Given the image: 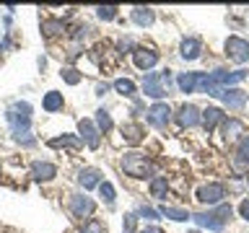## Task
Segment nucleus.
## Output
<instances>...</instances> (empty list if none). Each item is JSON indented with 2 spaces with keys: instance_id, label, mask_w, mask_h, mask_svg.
Returning a JSON list of instances; mask_svg holds the SVG:
<instances>
[{
  "instance_id": "f257e3e1",
  "label": "nucleus",
  "mask_w": 249,
  "mask_h": 233,
  "mask_svg": "<svg viewBox=\"0 0 249 233\" xmlns=\"http://www.w3.org/2000/svg\"><path fill=\"white\" fill-rule=\"evenodd\" d=\"M5 119L8 124H11V130H13V137L18 140V143L23 145H31L34 143V137H31V106L26 104V101H13L11 106H8V112H5Z\"/></svg>"
},
{
  "instance_id": "393cba45",
  "label": "nucleus",
  "mask_w": 249,
  "mask_h": 233,
  "mask_svg": "<svg viewBox=\"0 0 249 233\" xmlns=\"http://www.w3.org/2000/svg\"><path fill=\"white\" fill-rule=\"evenodd\" d=\"M122 135L130 145H138L140 140H143V130H140L138 124H122Z\"/></svg>"
},
{
  "instance_id": "b1692460",
  "label": "nucleus",
  "mask_w": 249,
  "mask_h": 233,
  "mask_svg": "<svg viewBox=\"0 0 249 233\" xmlns=\"http://www.w3.org/2000/svg\"><path fill=\"white\" fill-rule=\"evenodd\" d=\"M81 143H83V140L75 137V135H62V137H52V140H50L52 148H73V150H78V148H81Z\"/></svg>"
},
{
  "instance_id": "f3484780",
  "label": "nucleus",
  "mask_w": 249,
  "mask_h": 233,
  "mask_svg": "<svg viewBox=\"0 0 249 233\" xmlns=\"http://www.w3.org/2000/svg\"><path fill=\"white\" fill-rule=\"evenodd\" d=\"M179 54H182V60H197L200 54H202V44H200V39H184L182 47H179Z\"/></svg>"
},
{
  "instance_id": "58836bf2",
  "label": "nucleus",
  "mask_w": 249,
  "mask_h": 233,
  "mask_svg": "<svg viewBox=\"0 0 249 233\" xmlns=\"http://www.w3.org/2000/svg\"><path fill=\"white\" fill-rule=\"evenodd\" d=\"M247 186H249V174H247Z\"/></svg>"
},
{
  "instance_id": "5701e85b",
  "label": "nucleus",
  "mask_w": 249,
  "mask_h": 233,
  "mask_svg": "<svg viewBox=\"0 0 249 233\" xmlns=\"http://www.w3.org/2000/svg\"><path fill=\"white\" fill-rule=\"evenodd\" d=\"M132 21H135L138 26H151L156 21V13L151 8H132Z\"/></svg>"
},
{
  "instance_id": "a878e982",
  "label": "nucleus",
  "mask_w": 249,
  "mask_h": 233,
  "mask_svg": "<svg viewBox=\"0 0 249 233\" xmlns=\"http://www.w3.org/2000/svg\"><path fill=\"white\" fill-rule=\"evenodd\" d=\"M62 29H65V23H62L60 18H47V21H42V31H44V36H47V39L57 36Z\"/></svg>"
},
{
  "instance_id": "a211bd4d",
  "label": "nucleus",
  "mask_w": 249,
  "mask_h": 233,
  "mask_svg": "<svg viewBox=\"0 0 249 233\" xmlns=\"http://www.w3.org/2000/svg\"><path fill=\"white\" fill-rule=\"evenodd\" d=\"M148 189H151V197H153V200L163 202V200H166V194H169V182H166V176H153L151 184H148Z\"/></svg>"
},
{
  "instance_id": "4be33fe9",
  "label": "nucleus",
  "mask_w": 249,
  "mask_h": 233,
  "mask_svg": "<svg viewBox=\"0 0 249 233\" xmlns=\"http://www.w3.org/2000/svg\"><path fill=\"white\" fill-rule=\"evenodd\" d=\"M223 135L226 137H239V135H247V127H244V122H241V119H233V116H231V119L229 122H223Z\"/></svg>"
},
{
  "instance_id": "cd10ccee",
  "label": "nucleus",
  "mask_w": 249,
  "mask_h": 233,
  "mask_svg": "<svg viewBox=\"0 0 249 233\" xmlns=\"http://www.w3.org/2000/svg\"><path fill=\"white\" fill-rule=\"evenodd\" d=\"M99 197H101L104 205H114V186L109 182H101L99 184Z\"/></svg>"
},
{
  "instance_id": "4468645a",
  "label": "nucleus",
  "mask_w": 249,
  "mask_h": 233,
  "mask_svg": "<svg viewBox=\"0 0 249 233\" xmlns=\"http://www.w3.org/2000/svg\"><path fill=\"white\" fill-rule=\"evenodd\" d=\"M223 104L229 106V109H233V112H239V109H244V104H247V93L241 91V88H223Z\"/></svg>"
},
{
  "instance_id": "bb28decb",
  "label": "nucleus",
  "mask_w": 249,
  "mask_h": 233,
  "mask_svg": "<svg viewBox=\"0 0 249 233\" xmlns=\"http://www.w3.org/2000/svg\"><path fill=\"white\" fill-rule=\"evenodd\" d=\"M114 91L122 93V96H135V83L130 78H117L114 81Z\"/></svg>"
},
{
  "instance_id": "dca6fc26",
  "label": "nucleus",
  "mask_w": 249,
  "mask_h": 233,
  "mask_svg": "<svg viewBox=\"0 0 249 233\" xmlns=\"http://www.w3.org/2000/svg\"><path fill=\"white\" fill-rule=\"evenodd\" d=\"M200 122H202V127H205V130L210 132V130H215L218 124L223 122V112H221L218 106H208L205 112L200 114Z\"/></svg>"
},
{
  "instance_id": "c85d7f7f",
  "label": "nucleus",
  "mask_w": 249,
  "mask_h": 233,
  "mask_svg": "<svg viewBox=\"0 0 249 233\" xmlns=\"http://www.w3.org/2000/svg\"><path fill=\"white\" fill-rule=\"evenodd\" d=\"M96 127H99V132H109V130H112V116H109L107 109H99V112H96Z\"/></svg>"
},
{
  "instance_id": "1a4fd4ad",
  "label": "nucleus",
  "mask_w": 249,
  "mask_h": 233,
  "mask_svg": "<svg viewBox=\"0 0 249 233\" xmlns=\"http://www.w3.org/2000/svg\"><path fill=\"white\" fill-rule=\"evenodd\" d=\"M78 130H81V140L91 148V150H96V148L101 145V132L91 119H81L78 122Z\"/></svg>"
},
{
  "instance_id": "2f4dec72",
  "label": "nucleus",
  "mask_w": 249,
  "mask_h": 233,
  "mask_svg": "<svg viewBox=\"0 0 249 233\" xmlns=\"http://www.w3.org/2000/svg\"><path fill=\"white\" fill-rule=\"evenodd\" d=\"M236 158H241L244 163H249V135H244L239 140V150H236Z\"/></svg>"
},
{
  "instance_id": "f03ea898",
  "label": "nucleus",
  "mask_w": 249,
  "mask_h": 233,
  "mask_svg": "<svg viewBox=\"0 0 249 233\" xmlns=\"http://www.w3.org/2000/svg\"><path fill=\"white\" fill-rule=\"evenodd\" d=\"M229 217H231V207L229 205H218L215 210L192 215L190 220H195L200 228H208V231H223V225L229 223Z\"/></svg>"
},
{
  "instance_id": "e433bc0d",
  "label": "nucleus",
  "mask_w": 249,
  "mask_h": 233,
  "mask_svg": "<svg viewBox=\"0 0 249 233\" xmlns=\"http://www.w3.org/2000/svg\"><path fill=\"white\" fill-rule=\"evenodd\" d=\"M140 233H163V231H161V228H156V225H148V228H143Z\"/></svg>"
},
{
  "instance_id": "aec40b11",
  "label": "nucleus",
  "mask_w": 249,
  "mask_h": 233,
  "mask_svg": "<svg viewBox=\"0 0 249 233\" xmlns=\"http://www.w3.org/2000/svg\"><path fill=\"white\" fill-rule=\"evenodd\" d=\"M197 78H200V73H179V78H177L179 91H182V93H192L195 88H197Z\"/></svg>"
},
{
  "instance_id": "6ab92c4d",
  "label": "nucleus",
  "mask_w": 249,
  "mask_h": 233,
  "mask_svg": "<svg viewBox=\"0 0 249 233\" xmlns=\"http://www.w3.org/2000/svg\"><path fill=\"white\" fill-rule=\"evenodd\" d=\"M42 106H44V112H50V114L62 112V106H65V99H62L60 91H50V93H47V96L42 99Z\"/></svg>"
},
{
  "instance_id": "4c0bfd02",
  "label": "nucleus",
  "mask_w": 249,
  "mask_h": 233,
  "mask_svg": "<svg viewBox=\"0 0 249 233\" xmlns=\"http://www.w3.org/2000/svg\"><path fill=\"white\" fill-rule=\"evenodd\" d=\"M109 91V85L104 83V85H96V96H104V93Z\"/></svg>"
},
{
  "instance_id": "9b49d317",
  "label": "nucleus",
  "mask_w": 249,
  "mask_h": 233,
  "mask_svg": "<svg viewBox=\"0 0 249 233\" xmlns=\"http://www.w3.org/2000/svg\"><path fill=\"white\" fill-rule=\"evenodd\" d=\"M132 60H135V65H138L140 70H151L156 62H159V52H153L151 47H135Z\"/></svg>"
},
{
  "instance_id": "0eeeda50",
  "label": "nucleus",
  "mask_w": 249,
  "mask_h": 233,
  "mask_svg": "<svg viewBox=\"0 0 249 233\" xmlns=\"http://www.w3.org/2000/svg\"><path fill=\"white\" fill-rule=\"evenodd\" d=\"M210 75V83H215L218 88H231L233 83H241L247 78V70H233V73H229V70H213Z\"/></svg>"
},
{
  "instance_id": "39448f33",
  "label": "nucleus",
  "mask_w": 249,
  "mask_h": 233,
  "mask_svg": "<svg viewBox=\"0 0 249 233\" xmlns=\"http://www.w3.org/2000/svg\"><path fill=\"white\" fill-rule=\"evenodd\" d=\"M223 197H226V186L223 184H215V182L202 184L200 189H197V200L202 202V205H221Z\"/></svg>"
},
{
  "instance_id": "6e6552de",
  "label": "nucleus",
  "mask_w": 249,
  "mask_h": 233,
  "mask_svg": "<svg viewBox=\"0 0 249 233\" xmlns=\"http://www.w3.org/2000/svg\"><path fill=\"white\" fill-rule=\"evenodd\" d=\"M148 122L153 124L156 130H166V124H169V119H171V109H169V104H153L151 109H148Z\"/></svg>"
},
{
  "instance_id": "2eb2a0df",
  "label": "nucleus",
  "mask_w": 249,
  "mask_h": 233,
  "mask_svg": "<svg viewBox=\"0 0 249 233\" xmlns=\"http://www.w3.org/2000/svg\"><path fill=\"white\" fill-rule=\"evenodd\" d=\"M78 184H81L83 189H93V186H99L101 184V171L91 168V166L81 168V174H78Z\"/></svg>"
},
{
  "instance_id": "c9c22d12",
  "label": "nucleus",
  "mask_w": 249,
  "mask_h": 233,
  "mask_svg": "<svg viewBox=\"0 0 249 233\" xmlns=\"http://www.w3.org/2000/svg\"><path fill=\"white\" fill-rule=\"evenodd\" d=\"M239 215H241V217H244V220L249 223V200H244V202L239 205Z\"/></svg>"
},
{
  "instance_id": "f704fd0d",
  "label": "nucleus",
  "mask_w": 249,
  "mask_h": 233,
  "mask_svg": "<svg viewBox=\"0 0 249 233\" xmlns=\"http://www.w3.org/2000/svg\"><path fill=\"white\" fill-rule=\"evenodd\" d=\"M138 215H140V217H145V220H159V217H161V215H159V210H153V207H145V205L138 210Z\"/></svg>"
},
{
  "instance_id": "c756f323",
  "label": "nucleus",
  "mask_w": 249,
  "mask_h": 233,
  "mask_svg": "<svg viewBox=\"0 0 249 233\" xmlns=\"http://www.w3.org/2000/svg\"><path fill=\"white\" fill-rule=\"evenodd\" d=\"M96 16L101 21H114L117 18V8L114 5H101V8H96Z\"/></svg>"
},
{
  "instance_id": "7ed1b4c3",
  "label": "nucleus",
  "mask_w": 249,
  "mask_h": 233,
  "mask_svg": "<svg viewBox=\"0 0 249 233\" xmlns=\"http://www.w3.org/2000/svg\"><path fill=\"white\" fill-rule=\"evenodd\" d=\"M122 171L132 179H145V176H151V161L138 150L124 153L122 155Z\"/></svg>"
},
{
  "instance_id": "f8f14e48",
  "label": "nucleus",
  "mask_w": 249,
  "mask_h": 233,
  "mask_svg": "<svg viewBox=\"0 0 249 233\" xmlns=\"http://www.w3.org/2000/svg\"><path fill=\"white\" fill-rule=\"evenodd\" d=\"M31 176H34L36 182H50V179L57 176V166L50 161H34L31 163Z\"/></svg>"
},
{
  "instance_id": "423d86ee",
  "label": "nucleus",
  "mask_w": 249,
  "mask_h": 233,
  "mask_svg": "<svg viewBox=\"0 0 249 233\" xmlns=\"http://www.w3.org/2000/svg\"><path fill=\"white\" fill-rule=\"evenodd\" d=\"M93 210H96V202H93L91 197H86V194H73L70 197V213H73V217H89L93 215Z\"/></svg>"
},
{
  "instance_id": "20e7f679",
  "label": "nucleus",
  "mask_w": 249,
  "mask_h": 233,
  "mask_svg": "<svg viewBox=\"0 0 249 233\" xmlns=\"http://www.w3.org/2000/svg\"><path fill=\"white\" fill-rule=\"evenodd\" d=\"M226 57L236 65H244L249 62V42L241 36H229L226 39Z\"/></svg>"
},
{
  "instance_id": "72a5a7b5",
  "label": "nucleus",
  "mask_w": 249,
  "mask_h": 233,
  "mask_svg": "<svg viewBox=\"0 0 249 233\" xmlns=\"http://www.w3.org/2000/svg\"><path fill=\"white\" fill-rule=\"evenodd\" d=\"M135 220H138L135 213H127V215H124V220H122V233H135Z\"/></svg>"
},
{
  "instance_id": "ddd939ff",
  "label": "nucleus",
  "mask_w": 249,
  "mask_h": 233,
  "mask_svg": "<svg viewBox=\"0 0 249 233\" xmlns=\"http://www.w3.org/2000/svg\"><path fill=\"white\" fill-rule=\"evenodd\" d=\"M177 122L182 124V127H195V124H200V109L192 106V104H182L177 112Z\"/></svg>"
},
{
  "instance_id": "7c9ffc66",
  "label": "nucleus",
  "mask_w": 249,
  "mask_h": 233,
  "mask_svg": "<svg viewBox=\"0 0 249 233\" xmlns=\"http://www.w3.org/2000/svg\"><path fill=\"white\" fill-rule=\"evenodd\" d=\"M78 233H104V225H101V220H96V217H91V220H86V225Z\"/></svg>"
},
{
  "instance_id": "473e14b6",
  "label": "nucleus",
  "mask_w": 249,
  "mask_h": 233,
  "mask_svg": "<svg viewBox=\"0 0 249 233\" xmlns=\"http://www.w3.org/2000/svg\"><path fill=\"white\" fill-rule=\"evenodd\" d=\"M62 78H65V83H70V85L81 83V73H78L75 67H65V70H62Z\"/></svg>"
},
{
  "instance_id": "412c9836",
  "label": "nucleus",
  "mask_w": 249,
  "mask_h": 233,
  "mask_svg": "<svg viewBox=\"0 0 249 233\" xmlns=\"http://www.w3.org/2000/svg\"><path fill=\"white\" fill-rule=\"evenodd\" d=\"M159 215L163 217H169V220H177V223H184V220H190V213L187 210H179V207H166V205H161L159 207Z\"/></svg>"
},
{
  "instance_id": "9d476101",
  "label": "nucleus",
  "mask_w": 249,
  "mask_h": 233,
  "mask_svg": "<svg viewBox=\"0 0 249 233\" xmlns=\"http://www.w3.org/2000/svg\"><path fill=\"white\" fill-rule=\"evenodd\" d=\"M143 93L151 99H163L166 96V85L161 81V73H148L143 78Z\"/></svg>"
}]
</instances>
